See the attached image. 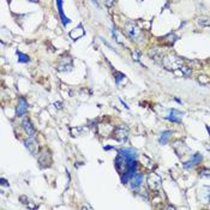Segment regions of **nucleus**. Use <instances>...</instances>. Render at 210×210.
I'll list each match as a JSON object with an SVG mask.
<instances>
[{"instance_id":"4468645a","label":"nucleus","mask_w":210,"mask_h":210,"mask_svg":"<svg viewBox=\"0 0 210 210\" xmlns=\"http://www.w3.org/2000/svg\"><path fill=\"white\" fill-rule=\"evenodd\" d=\"M173 132L172 131H169V130H167V131H163L162 133H161V137H160V139H159V142H160V144H167L168 143V138L171 137V134H172Z\"/></svg>"},{"instance_id":"2eb2a0df","label":"nucleus","mask_w":210,"mask_h":210,"mask_svg":"<svg viewBox=\"0 0 210 210\" xmlns=\"http://www.w3.org/2000/svg\"><path fill=\"white\" fill-rule=\"evenodd\" d=\"M81 29V25H78V28L77 29H75V30H72L71 32H70V36L73 39V40H77V39H79V37H82L84 34H85V31L84 30H82V31H79L78 32V30Z\"/></svg>"},{"instance_id":"4be33fe9","label":"nucleus","mask_w":210,"mask_h":210,"mask_svg":"<svg viewBox=\"0 0 210 210\" xmlns=\"http://www.w3.org/2000/svg\"><path fill=\"white\" fill-rule=\"evenodd\" d=\"M106 4H107V6H108V7H112V6H113V4H114V0H107V2H106Z\"/></svg>"},{"instance_id":"393cba45","label":"nucleus","mask_w":210,"mask_h":210,"mask_svg":"<svg viewBox=\"0 0 210 210\" xmlns=\"http://www.w3.org/2000/svg\"><path fill=\"white\" fill-rule=\"evenodd\" d=\"M120 102H121V103H122V105H124V107H125V108H126V109H128V106L126 105V103H125V102H124V101H122V100H120Z\"/></svg>"},{"instance_id":"1a4fd4ad","label":"nucleus","mask_w":210,"mask_h":210,"mask_svg":"<svg viewBox=\"0 0 210 210\" xmlns=\"http://www.w3.org/2000/svg\"><path fill=\"white\" fill-rule=\"evenodd\" d=\"M28 110V103L24 97H19L18 100V106H17V116H23Z\"/></svg>"},{"instance_id":"bb28decb","label":"nucleus","mask_w":210,"mask_h":210,"mask_svg":"<svg viewBox=\"0 0 210 210\" xmlns=\"http://www.w3.org/2000/svg\"><path fill=\"white\" fill-rule=\"evenodd\" d=\"M30 1H34V2H36V1H37V0H30Z\"/></svg>"},{"instance_id":"f3484780","label":"nucleus","mask_w":210,"mask_h":210,"mask_svg":"<svg viewBox=\"0 0 210 210\" xmlns=\"http://www.w3.org/2000/svg\"><path fill=\"white\" fill-rule=\"evenodd\" d=\"M198 24L203 25V26L210 25V19L209 18H205V17H201V18H198Z\"/></svg>"},{"instance_id":"a878e982","label":"nucleus","mask_w":210,"mask_h":210,"mask_svg":"<svg viewBox=\"0 0 210 210\" xmlns=\"http://www.w3.org/2000/svg\"><path fill=\"white\" fill-rule=\"evenodd\" d=\"M110 149H113L112 147H105V150H110Z\"/></svg>"},{"instance_id":"9b49d317","label":"nucleus","mask_w":210,"mask_h":210,"mask_svg":"<svg viewBox=\"0 0 210 210\" xmlns=\"http://www.w3.org/2000/svg\"><path fill=\"white\" fill-rule=\"evenodd\" d=\"M24 144H25L26 149H28L32 155H36V153H37V143H36V141H35L34 137H30L28 141H25Z\"/></svg>"},{"instance_id":"20e7f679","label":"nucleus","mask_w":210,"mask_h":210,"mask_svg":"<svg viewBox=\"0 0 210 210\" xmlns=\"http://www.w3.org/2000/svg\"><path fill=\"white\" fill-rule=\"evenodd\" d=\"M180 63H181V60H180L178 57H174V55L166 57L165 60H163V64H165L168 69H180V67H181Z\"/></svg>"},{"instance_id":"f8f14e48","label":"nucleus","mask_w":210,"mask_h":210,"mask_svg":"<svg viewBox=\"0 0 210 210\" xmlns=\"http://www.w3.org/2000/svg\"><path fill=\"white\" fill-rule=\"evenodd\" d=\"M23 127H24V130H25V132L28 133L29 137H35V130L31 125V121L28 118L23 119Z\"/></svg>"},{"instance_id":"cd10ccee","label":"nucleus","mask_w":210,"mask_h":210,"mask_svg":"<svg viewBox=\"0 0 210 210\" xmlns=\"http://www.w3.org/2000/svg\"><path fill=\"white\" fill-rule=\"evenodd\" d=\"M139 1H142V0H139Z\"/></svg>"},{"instance_id":"5701e85b","label":"nucleus","mask_w":210,"mask_h":210,"mask_svg":"<svg viewBox=\"0 0 210 210\" xmlns=\"http://www.w3.org/2000/svg\"><path fill=\"white\" fill-rule=\"evenodd\" d=\"M1 184H2V185H6V186H8V183H7V181H6V180H5L4 178H1Z\"/></svg>"},{"instance_id":"9d476101","label":"nucleus","mask_w":210,"mask_h":210,"mask_svg":"<svg viewBox=\"0 0 210 210\" xmlns=\"http://www.w3.org/2000/svg\"><path fill=\"white\" fill-rule=\"evenodd\" d=\"M201 160H202V155H201V154H195L189 161H186V162L183 165V167H184L185 169H189V168L196 166L198 162H201Z\"/></svg>"},{"instance_id":"6ab92c4d","label":"nucleus","mask_w":210,"mask_h":210,"mask_svg":"<svg viewBox=\"0 0 210 210\" xmlns=\"http://www.w3.org/2000/svg\"><path fill=\"white\" fill-rule=\"evenodd\" d=\"M112 34H113V37L115 39V41L118 42V43H120V45H122V42L120 41V39H119V36H118V34H116V30L113 28V30H112Z\"/></svg>"},{"instance_id":"ddd939ff","label":"nucleus","mask_w":210,"mask_h":210,"mask_svg":"<svg viewBox=\"0 0 210 210\" xmlns=\"http://www.w3.org/2000/svg\"><path fill=\"white\" fill-rule=\"evenodd\" d=\"M57 6H58V11H59V14L61 17V22H63V25L66 26L71 20L64 14V10H63V0H57Z\"/></svg>"},{"instance_id":"b1692460","label":"nucleus","mask_w":210,"mask_h":210,"mask_svg":"<svg viewBox=\"0 0 210 210\" xmlns=\"http://www.w3.org/2000/svg\"><path fill=\"white\" fill-rule=\"evenodd\" d=\"M54 105H55V107H58V108H61V102H55Z\"/></svg>"},{"instance_id":"aec40b11","label":"nucleus","mask_w":210,"mask_h":210,"mask_svg":"<svg viewBox=\"0 0 210 210\" xmlns=\"http://www.w3.org/2000/svg\"><path fill=\"white\" fill-rule=\"evenodd\" d=\"M201 175H203V177H208V178H210V169H207V168L202 169V171H201Z\"/></svg>"},{"instance_id":"6e6552de","label":"nucleus","mask_w":210,"mask_h":210,"mask_svg":"<svg viewBox=\"0 0 210 210\" xmlns=\"http://www.w3.org/2000/svg\"><path fill=\"white\" fill-rule=\"evenodd\" d=\"M183 114L184 113H181V112H179L177 109H171L169 110V114L166 116V119L169 120V121H172V122H180L181 121V118H183Z\"/></svg>"},{"instance_id":"a211bd4d","label":"nucleus","mask_w":210,"mask_h":210,"mask_svg":"<svg viewBox=\"0 0 210 210\" xmlns=\"http://www.w3.org/2000/svg\"><path fill=\"white\" fill-rule=\"evenodd\" d=\"M115 76H116V77H115V82H116V84H119L120 81L125 78V75L121 73V72H115Z\"/></svg>"},{"instance_id":"f03ea898","label":"nucleus","mask_w":210,"mask_h":210,"mask_svg":"<svg viewBox=\"0 0 210 210\" xmlns=\"http://www.w3.org/2000/svg\"><path fill=\"white\" fill-rule=\"evenodd\" d=\"M114 136H115V138H116L119 142L124 143V142L127 141V137H128V128H127L125 125H120V126H118V127L115 128Z\"/></svg>"},{"instance_id":"7ed1b4c3","label":"nucleus","mask_w":210,"mask_h":210,"mask_svg":"<svg viewBox=\"0 0 210 210\" xmlns=\"http://www.w3.org/2000/svg\"><path fill=\"white\" fill-rule=\"evenodd\" d=\"M118 153H119V155H121V156L125 159L126 163H130L131 161H134L136 157H137L136 151H134L133 149H131V148H124V149H120ZM126 167H127V166H126Z\"/></svg>"},{"instance_id":"412c9836","label":"nucleus","mask_w":210,"mask_h":210,"mask_svg":"<svg viewBox=\"0 0 210 210\" xmlns=\"http://www.w3.org/2000/svg\"><path fill=\"white\" fill-rule=\"evenodd\" d=\"M180 69H181V70H183V71H184V72H185L186 75H189V73H191V69H187L186 66H181Z\"/></svg>"},{"instance_id":"39448f33","label":"nucleus","mask_w":210,"mask_h":210,"mask_svg":"<svg viewBox=\"0 0 210 210\" xmlns=\"http://www.w3.org/2000/svg\"><path fill=\"white\" fill-rule=\"evenodd\" d=\"M72 69V60H71V58L70 57H65V58H63L60 61H59V64H58V70L59 71H70Z\"/></svg>"},{"instance_id":"dca6fc26","label":"nucleus","mask_w":210,"mask_h":210,"mask_svg":"<svg viewBox=\"0 0 210 210\" xmlns=\"http://www.w3.org/2000/svg\"><path fill=\"white\" fill-rule=\"evenodd\" d=\"M16 54H17V57H18V61L19 63H23V64H25V63H29L30 61V58H29V55H26V54H23L22 52H16Z\"/></svg>"},{"instance_id":"f257e3e1","label":"nucleus","mask_w":210,"mask_h":210,"mask_svg":"<svg viewBox=\"0 0 210 210\" xmlns=\"http://www.w3.org/2000/svg\"><path fill=\"white\" fill-rule=\"evenodd\" d=\"M126 34L128 35L130 39H132V40H134L137 42L142 41V37H143L142 31L137 28V25L133 22H130V23L126 24Z\"/></svg>"},{"instance_id":"0eeeda50","label":"nucleus","mask_w":210,"mask_h":210,"mask_svg":"<svg viewBox=\"0 0 210 210\" xmlns=\"http://www.w3.org/2000/svg\"><path fill=\"white\" fill-rule=\"evenodd\" d=\"M143 179H144V175L142 174V173H136L132 178H131V180H130V184H131V189L132 190H136V189H138L141 185H142V183H143Z\"/></svg>"},{"instance_id":"423d86ee","label":"nucleus","mask_w":210,"mask_h":210,"mask_svg":"<svg viewBox=\"0 0 210 210\" xmlns=\"http://www.w3.org/2000/svg\"><path fill=\"white\" fill-rule=\"evenodd\" d=\"M148 185L154 191L159 190L161 187V179H160V177H157L156 174H151L149 177V179H148Z\"/></svg>"}]
</instances>
